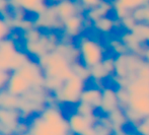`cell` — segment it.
Returning a JSON list of instances; mask_svg holds the SVG:
<instances>
[{
  "label": "cell",
  "instance_id": "cell-1",
  "mask_svg": "<svg viewBox=\"0 0 149 135\" xmlns=\"http://www.w3.org/2000/svg\"><path fill=\"white\" fill-rule=\"evenodd\" d=\"M36 60L43 68L45 78L64 81L74 74L72 63L57 50H54Z\"/></svg>",
  "mask_w": 149,
  "mask_h": 135
},
{
  "label": "cell",
  "instance_id": "cell-2",
  "mask_svg": "<svg viewBox=\"0 0 149 135\" xmlns=\"http://www.w3.org/2000/svg\"><path fill=\"white\" fill-rule=\"evenodd\" d=\"M51 92L45 86L33 87L24 96L19 97L18 110L22 120L30 119L31 116L39 114L49 104V96Z\"/></svg>",
  "mask_w": 149,
  "mask_h": 135
},
{
  "label": "cell",
  "instance_id": "cell-3",
  "mask_svg": "<svg viewBox=\"0 0 149 135\" xmlns=\"http://www.w3.org/2000/svg\"><path fill=\"white\" fill-rule=\"evenodd\" d=\"M31 58L24 50L18 48L16 41L12 38H6L0 42V63L5 70L10 72L17 70Z\"/></svg>",
  "mask_w": 149,
  "mask_h": 135
},
{
  "label": "cell",
  "instance_id": "cell-4",
  "mask_svg": "<svg viewBox=\"0 0 149 135\" xmlns=\"http://www.w3.org/2000/svg\"><path fill=\"white\" fill-rule=\"evenodd\" d=\"M86 86V81L78 75L73 74L63 81L60 87L53 92L56 102L59 105H72L75 106L80 102L81 94Z\"/></svg>",
  "mask_w": 149,
  "mask_h": 135
},
{
  "label": "cell",
  "instance_id": "cell-5",
  "mask_svg": "<svg viewBox=\"0 0 149 135\" xmlns=\"http://www.w3.org/2000/svg\"><path fill=\"white\" fill-rule=\"evenodd\" d=\"M76 45L79 51V61L87 68H92L106 58L102 46L88 36L81 35L77 38Z\"/></svg>",
  "mask_w": 149,
  "mask_h": 135
},
{
  "label": "cell",
  "instance_id": "cell-6",
  "mask_svg": "<svg viewBox=\"0 0 149 135\" xmlns=\"http://www.w3.org/2000/svg\"><path fill=\"white\" fill-rule=\"evenodd\" d=\"M60 41L56 31H43V34L37 40L24 42L22 50H24L31 58L39 59L40 57L54 51Z\"/></svg>",
  "mask_w": 149,
  "mask_h": 135
},
{
  "label": "cell",
  "instance_id": "cell-7",
  "mask_svg": "<svg viewBox=\"0 0 149 135\" xmlns=\"http://www.w3.org/2000/svg\"><path fill=\"white\" fill-rule=\"evenodd\" d=\"M39 114L47 123L52 135L71 134L67 117L64 116L58 103L47 105L46 108Z\"/></svg>",
  "mask_w": 149,
  "mask_h": 135
},
{
  "label": "cell",
  "instance_id": "cell-8",
  "mask_svg": "<svg viewBox=\"0 0 149 135\" xmlns=\"http://www.w3.org/2000/svg\"><path fill=\"white\" fill-rule=\"evenodd\" d=\"M125 112L129 122L136 121V126L142 119L149 116V94H129Z\"/></svg>",
  "mask_w": 149,
  "mask_h": 135
},
{
  "label": "cell",
  "instance_id": "cell-9",
  "mask_svg": "<svg viewBox=\"0 0 149 135\" xmlns=\"http://www.w3.org/2000/svg\"><path fill=\"white\" fill-rule=\"evenodd\" d=\"M35 27L43 31H62L63 22L58 16L54 4H49L42 13L33 16Z\"/></svg>",
  "mask_w": 149,
  "mask_h": 135
},
{
  "label": "cell",
  "instance_id": "cell-10",
  "mask_svg": "<svg viewBox=\"0 0 149 135\" xmlns=\"http://www.w3.org/2000/svg\"><path fill=\"white\" fill-rule=\"evenodd\" d=\"M17 71L31 84L33 87H40L45 84V74L43 68L36 59L31 58Z\"/></svg>",
  "mask_w": 149,
  "mask_h": 135
},
{
  "label": "cell",
  "instance_id": "cell-11",
  "mask_svg": "<svg viewBox=\"0 0 149 135\" xmlns=\"http://www.w3.org/2000/svg\"><path fill=\"white\" fill-rule=\"evenodd\" d=\"M71 134L86 135L87 131L96 123L95 116H84L74 111L67 117Z\"/></svg>",
  "mask_w": 149,
  "mask_h": 135
},
{
  "label": "cell",
  "instance_id": "cell-12",
  "mask_svg": "<svg viewBox=\"0 0 149 135\" xmlns=\"http://www.w3.org/2000/svg\"><path fill=\"white\" fill-rule=\"evenodd\" d=\"M22 120L18 109H0V134H15Z\"/></svg>",
  "mask_w": 149,
  "mask_h": 135
},
{
  "label": "cell",
  "instance_id": "cell-13",
  "mask_svg": "<svg viewBox=\"0 0 149 135\" xmlns=\"http://www.w3.org/2000/svg\"><path fill=\"white\" fill-rule=\"evenodd\" d=\"M87 20L84 12H80L63 22L62 31L66 39L71 40L77 39L80 37L85 27V22Z\"/></svg>",
  "mask_w": 149,
  "mask_h": 135
},
{
  "label": "cell",
  "instance_id": "cell-14",
  "mask_svg": "<svg viewBox=\"0 0 149 135\" xmlns=\"http://www.w3.org/2000/svg\"><path fill=\"white\" fill-rule=\"evenodd\" d=\"M49 0H9L10 8H17L36 16L49 6Z\"/></svg>",
  "mask_w": 149,
  "mask_h": 135
},
{
  "label": "cell",
  "instance_id": "cell-15",
  "mask_svg": "<svg viewBox=\"0 0 149 135\" xmlns=\"http://www.w3.org/2000/svg\"><path fill=\"white\" fill-rule=\"evenodd\" d=\"M5 88L10 94L22 97L24 94H26L29 90H31L33 86L17 70H14L10 72L9 79H8L7 85Z\"/></svg>",
  "mask_w": 149,
  "mask_h": 135
},
{
  "label": "cell",
  "instance_id": "cell-16",
  "mask_svg": "<svg viewBox=\"0 0 149 135\" xmlns=\"http://www.w3.org/2000/svg\"><path fill=\"white\" fill-rule=\"evenodd\" d=\"M53 4L58 16L62 22L75 15V14L83 12L82 8L77 3L76 0H60V1Z\"/></svg>",
  "mask_w": 149,
  "mask_h": 135
},
{
  "label": "cell",
  "instance_id": "cell-17",
  "mask_svg": "<svg viewBox=\"0 0 149 135\" xmlns=\"http://www.w3.org/2000/svg\"><path fill=\"white\" fill-rule=\"evenodd\" d=\"M120 107V101L118 97V92L117 90H113V88H104L102 90V106L100 108V111L102 114L104 115H109L111 112Z\"/></svg>",
  "mask_w": 149,
  "mask_h": 135
},
{
  "label": "cell",
  "instance_id": "cell-18",
  "mask_svg": "<svg viewBox=\"0 0 149 135\" xmlns=\"http://www.w3.org/2000/svg\"><path fill=\"white\" fill-rule=\"evenodd\" d=\"M102 90L96 86H90L83 90V92L81 94L80 102H83L85 104L89 105L94 110H100L102 106Z\"/></svg>",
  "mask_w": 149,
  "mask_h": 135
},
{
  "label": "cell",
  "instance_id": "cell-19",
  "mask_svg": "<svg viewBox=\"0 0 149 135\" xmlns=\"http://www.w3.org/2000/svg\"><path fill=\"white\" fill-rule=\"evenodd\" d=\"M114 9L113 7V2H110L108 0H102L97 6H95L94 8L90 10H87V11L84 12L85 16H86L87 20L93 22H95L96 20L102 17V16L109 15L110 12Z\"/></svg>",
  "mask_w": 149,
  "mask_h": 135
},
{
  "label": "cell",
  "instance_id": "cell-20",
  "mask_svg": "<svg viewBox=\"0 0 149 135\" xmlns=\"http://www.w3.org/2000/svg\"><path fill=\"white\" fill-rule=\"evenodd\" d=\"M19 97L10 94L6 88L0 90V109H18Z\"/></svg>",
  "mask_w": 149,
  "mask_h": 135
},
{
  "label": "cell",
  "instance_id": "cell-21",
  "mask_svg": "<svg viewBox=\"0 0 149 135\" xmlns=\"http://www.w3.org/2000/svg\"><path fill=\"white\" fill-rule=\"evenodd\" d=\"M94 29L102 34H108L114 29L115 27V20L110 15L102 16V17L92 22Z\"/></svg>",
  "mask_w": 149,
  "mask_h": 135
},
{
  "label": "cell",
  "instance_id": "cell-22",
  "mask_svg": "<svg viewBox=\"0 0 149 135\" xmlns=\"http://www.w3.org/2000/svg\"><path fill=\"white\" fill-rule=\"evenodd\" d=\"M149 3V0H113V5L125 8L128 11L133 12L134 10L142 7Z\"/></svg>",
  "mask_w": 149,
  "mask_h": 135
},
{
  "label": "cell",
  "instance_id": "cell-23",
  "mask_svg": "<svg viewBox=\"0 0 149 135\" xmlns=\"http://www.w3.org/2000/svg\"><path fill=\"white\" fill-rule=\"evenodd\" d=\"M131 31L141 43L149 45V24L138 22Z\"/></svg>",
  "mask_w": 149,
  "mask_h": 135
},
{
  "label": "cell",
  "instance_id": "cell-24",
  "mask_svg": "<svg viewBox=\"0 0 149 135\" xmlns=\"http://www.w3.org/2000/svg\"><path fill=\"white\" fill-rule=\"evenodd\" d=\"M132 15L137 22L149 24V3L132 12Z\"/></svg>",
  "mask_w": 149,
  "mask_h": 135
},
{
  "label": "cell",
  "instance_id": "cell-25",
  "mask_svg": "<svg viewBox=\"0 0 149 135\" xmlns=\"http://www.w3.org/2000/svg\"><path fill=\"white\" fill-rule=\"evenodd\" d=\"M13 31L14 29L9 26L6 18L0 14V42L6 38H9Z\"/></svg>",
  "mask_w": 149,
  "mask_h": 135
},
{
  "label": "cell",
  "instance_id": "cell-26",
  "mask_svg": "<svg viewBox=\"0 0 149 135\" xmlns=\"http://www.w3.org/2000/svg\"><path fill=\"white\" fill-rule=\"evenodd\" d=\"M102 1V0H76V2L80 5V7L82 8L83 12L94 8L95 6H97Z\"/></svg>",
  "mask_w": 149,
  "mask_h": 135
},
{
  "label": "cell",
  "instance_id": "cell-27",
  "mask_svg": "<svg viewBox=\"0 0 149 135\" xmlns=\"http://www.w3.org/2000/svg\"><path fill=\"white\" fill-rule=\"evenodd\" d=\"M135 129L137 133L149 135V116L144 119H142L137 125L135 126Z\"/></svg>",
  "mask_w": 149,
  "mask_h": 135
},
{
  "label": "cell",
  "instance_id": "cell-28",
  "mask_svg": "<svg viewBox=\"0 0 149 135\" xmlns=\"http://www.w3.org/2000/svg\"><path fill=\"white\" fill-rule=\"evenodd\" d=\"M10 76V71L5 70V69H0V90H4L7 85L8 79Z\"/></svg>",
  "mask_w": 149,
  "mask_h": 135
},
{
  "label": "cell",
  "instance_id": "cell-29",
  "mask_svg": "<svg viewBox=\"0 0 149 135\" xmlns=\"http://www.w3.org/2000/svg\"><path fill=\"white\" fill-rule=\"evenodd\" d=\"M142 56H143L144 60L149 64V45H146V48L143 49V51H142Z\"/></svg>",
  "mask_w": 149,
  "mask_h": 135
},
{
  "label": "cell",
  "instance_id": "cell-30",
  "mask_svg": "<svg viewBox=\"0 0 149 135\" xmlns=\"http://www.w3.org/2000/svg\"><path fill=\"white\" fill-rule=\"evenodd\" d=\"M2 68V66H1V63H0V69H1Z\"/></svg>",
  "mask_w": 149,
  "mask_h": 135
}]
</instances>
